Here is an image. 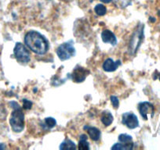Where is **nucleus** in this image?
<instances>
[{
  "mask_svg": "<svg viewBox=\"0 0 160 150\" xmlns=\"http://www.w3.org/2000/svg\"><path fill=\"white\" fill-rule=\"evenodd\" d=\"M26 46L38 55H44L49 50V42L45 37L35 30L28 31L24 36Z\"/></svg>",
  "mask_w": 160,
  "mask_h": 150,
  "instance_id": "f257e3e1",
  "label": "nucleus"
},
{
  "mask_svg": "<svg viewBox=\"0 0 160 150\" xmlns=\"http://www.w3.org/2000/svg\"><path fill=\"white\" fill-rule=\"evenodd\" d=\"M10 105L13 109V113L11 114L10 119V124L11 126L12 130L14 132L20 133L24 130V115L18 102H10Z\"/></svg>",
  "mask_w": 160,
  "mask_h": 150,
  "instance_id": "f03ea898",
  "label": "nucleus"
},
{
  "mask_svg": "<svg viewBox=\"0 0 160 150\" xmlns=\"http://www.w3.org/2000/svg\"><path fill=\"white\" fill-rule=\"evenodd\" d=\"M57 55L61 61L67 60L75 55V49L72 41L64 42L57 49Z\"/></svg>",
  "mask_w": 160,
  "mask_h": 150,
  "instance_id": "7ed1b4c3",
  "label": "nucleus"
},
{
  "mask_svg": "<svg viewBox=\"0 0 160 150\" xmlns=\"http://www.w3.org/2000/svg\"><path fill=\"white\" fill-rule=\"evenodd\" d=\"M15 58L20 63H27L31 59V54L28 50L22 43L18 42L13 49Z\"/></svg>",
  "mask_w": 160,
  "mask_h": 150,
  "instance_id": "20e7f679",
  "label": "nucleus"
},
{
  "mask_svg": "<svg viewBox=\"0 0 160 150\" xmlns=\"http://www.w3.org/2000/svg\"><path fill=\"white\" fill-rule=\"evenodd\" d=\"M144 38V26H139L133 33L130 43V52L134 54L142 42Z\"/></svg>",
  "mask_w": 160,
  "mask_h": 150,
  "instance_id": "39448f33",
  "label": "nucleus"
},
{
  "mask_svg": "<svg viewBox=\"0 0 160 150\" xmlns=\"http://www.w3.org/2000/svg\"><path fill=\"white\" fill-rule=\"evenodd\" d=\"M122 123L130 129H134L139 126V120L138 117L133 112H128L122 114Z\"/></svg>",
  "mask_w": 160,
  "mask_h": 150,
  "instance_id": "423d86ee",
  "label": "nucleus"
},
{
  "mask_svg": "<svg viewBox=\"0 0 160 150\" xmlns=\"http://www.w3.org/2000/svg\"><path fill=\"white\" fill-rule=\"evenodd\" d=\"M89 73H90V71L87 69L80 67V66H77L72 72V78L75 82L79 83L85 81Z\"/></svg>",
  "mask_w": 160,
  "mask_h": 150,
  "instance_id": "0eeeda50",
  "label": "nucleus"
},
{
  "mask_svg": "<svg viewBox=\"0 0 160 150\" xmlns=\"http://www.w3.org/2000/svg\"><path fill=\"white\" fill-rule=\"evenodd\" d=\"M139 112L141 117L144 120L148 119V116L153 117L154 115V106L152 103L148 102H144L139 104Z\"/></svg>",
  "mask_w": 160,
  "mask_h": 150,
  "instance_id": "6e6552de",
  "label": "nucleus"
},
{
  "mask_svg": "<svg viewBox=\"0 0 160 150\" xmlns=\"http://www.w3.org/2000/svg\"><path fill=\"white\" fill-rule=\"evenodd\" d=\"M101 39L104 43H110L111 45H115L117 44V39L113 32L109 30H103L101 34Z\"/></svg>",
  "mask_w": 160,
  "mask_h": 150,
  "instance_id": "1a4fd4ad",
  "label": "nucleus"
},
{
  "mask_svg": "<svg viewBox=\"0 0 160 150\" xmlns=\"http://www.w3.org/2000/svg\"><path fill=\"white\" fill-rule=\"evenodd\" d=\"M120 64H121L120 60L114 62L113 59H111V58H108L103 63V69H104V71L113 72L119 67Z\"/></svg>",
  "mask_w": 160,
  "mask_h": 150,
  "instance_id": "9d476101",
  "label": "nucleus"
},
{
  "mask_svg": "<svg viewBox=\"0 0 160 150\" xmlns=\"http://www.w3.org/2000/svg\"><path fill=\"white\" fill-rule=\"evenodd\" d=\"M84 129L87 130V133H88L89 136L90 138L93 141L98 142L99 141L100 138H101V131L99 129L94 127H90V126H85Z\"/></svg>",
  "mask_w": 160,
  "mask_h": 150,
  "instance_id": "9b49d317",
  "label": "nucleus"
},
{
  "mask_svg": "<svg viewBox=\"0 0 160 150\" xmlns=\"http://www.w3.org/2000/svg\"><path fill=\"white\" fill-rule=\"evenodd\" d=\"M101 122L103 123V124H104V126L108 127L109 126V125L112 124V123L113 122V116H112V114L109 113V112L104 111L103 112L102 115H101Z\"/></svg>",
  "mask_w": 160,
  "mask_h": 150,
  "instance_id": "f8f14e48",
  "label": "nucleus"
},
{
  "mask_svg": "<svg viewBox=\"0 0 160 150\" xmlns=\"http://www.w3.org/2000/svg\"><path fill=\"white\" fill-rule=\"evenodd\" d=\"M133 147V144L128 142V143H116L112 147V149H118V150H130L132 149Z\"/></svg>",
  "mask_w": 160,
  "mask_h": 150,
  "instance_id": "ddd939ff",
  "label": "nucleus"
},
{
  "mask_svg": "<svg viewBox=\"0 0 160 150\" xmlns=\"http://www.w3.org/2000/svg\"><path fill=\"white\" fill-rule=\"evenodd\" d=\"M78 148L79 149H90V145L87 142V136L86 134H82L80 136V140L78 142Z\"/></svg>",
  "mask_w": 160,
  "mask_h": 150,
  "instance_id": "4468645a",
  "label": "nucleus"
},
{
  "mask_svg": "<svg viewBox=\"0 0 160 150\" xmlns=\"http://www.w3.org/2000/svg\"><path fill=\"white\" fill-rule=\"evenodd\" d=\"M94 11L98 16H104V15H105L106 12H107V9L103 4H98L94 7Z\"/></svg>",
  "mask_w": 160,
  "mask_h": 150,
  "instance_id": "2eb2a0df",
  "label": "nucleus"
},
{
  "mask_svg": "<svg viewBox=\"0 0 160 150\" xmlns=\"http://www.w3.org/2000/svg\"><path fill=\"white\" fill-rule=\"evenodd\" d=\"M75 145L72 141L71 140H65L60 145V148L61 149H70V148H75Z\"/></svg>",
  "mask_w": 160,
  "mask_h": 150,
  "instance_id": "dca6fc26",
  "label": "nucleus"
},
{
  "mask_svg": "<svg viewBox=\"0 0 160 150\" xmlns=\"http://www.w3.org/2000/svg\"><path fill=\"white\" fill-rule=\"evenodd\" d=\"M118 141L122 143H128L132 142V136L127 134H121L118 136Z\"/></svg>",
  "mask_w": 160,
  "mask_h": 150,
  "instance_id": "f3484780",
  "label": "nucleus"
},
{
  "mask_svg": "<svg viewBox=\"0 0 160 150\" xmlns=\"http://www.w3.org/2000/svg\"><path fill=\"white\" fill-rule=\"evenodd\" d=\"M45 124L47 125V128L50 129V128H53V127L56 126L57 122L56 120L53 118V117H47L45 119Z\"/></svg>",
  "mask_w": 160,
  "mask_h": 150,
  "instance_id": "a211bd4d",
  "label": "nucleus"
},
{
  "mask_svg": "<svg viewBox=\"0 0 160 150\" xmlns=\"http://www.w3.org/2000/svg\"><path fill=\"white\" fill-rule=\"evenodd\" d=\"M32 106V102L28 99H24L23 100V108L24 110H30Z\"/></svg>",
  "mask_w": 160,
  "mask_h": 150,
  "instance_id": "6ab92c4d",
  "label": "nucleus"
},
{
  "mask_svg": "<svg viewBox=\"0 0 160 150\" xmlns=\"http://www.w3.org/2000/svg\"><path fill=\"white\" fill-rule=\"evenodd\" d=\"M111 102H112V105H113V106H114V108H115V109H117L118 107V98L116 97V96H111Z\"/></svg>",
  "mask_w": 160,
  "mask_h": 150,
  "instance_id": "aec40b11",
  "label": "nucleus"
},
{
  "mask_svg": "<svg viewBox=\"0 0 160 150\" xmlns=\"http://www.w3.org/2000/svg\"><path fill=\"white\" fill-rule=\"evenodd\" d=\"M100 1H101L102 2H104V3H110L112 0H100Z\"/></svg>",
  "mask_w": 160,
  "mask_h": 150,
  "instance_id": "412c9836",
  "label": "nucleus"
},
{
  "mask_svg": "<svg viewBox=\"0 0 160 150\" xmlns=\"http://www.w3.org/2000/svg\"><path fill=\"white\" fill-rule=\"evenodd\" d=\"M6 146L3 145V144H0V149H3V148H5Z\"/></svg>",
  "mask_w": 160,
  "mask_h": 150,
  "instance_id": "4be33fe9",
  "label": "nucleus"
},
{
  "mask_svg": "<svg viewBox=\"0 0 160 150\" xmlns=\"http://www.w3.org/2000/svg\"><path fill=\"white\" fill-rule=\"evenodd\" d=\"M90 1H93V0H90Z\"/></svg>",
  "mask_w": 160,
  "mask_h": 150,
  "instance_id": "5701e85b",
  "label": "nucleus"
}]
</instances>
